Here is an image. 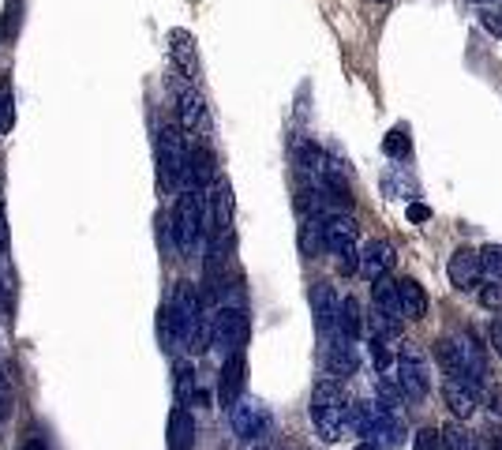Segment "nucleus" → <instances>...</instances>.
<instances>
[{
    "instance_id": "nucleus-34",
    "label": "nucleus",
    "mask_w": 502,
    "mask_h": 450,
    "mask_svg": "<svg viewBox=\"0 0 502 450\" xmlns=\"http://www.w3.org/2000/svg\"><path fill=\"white\" fill-rule=\"evenodd\" d=\"M405 218H409L412 225H420V222H432V207H424V203H409Z\"/></svg>"
},
{
    "instance_id": "nucleus-21",
    "label": "nucleus",
    "mask_w": 502,
    "mask_h": 450,
    "mask_svg": "<svg viewBox=\"0 0 502 450\" xmlns=\"http://www.w3.org/2000/svg\"><path fill=\"white\" fill-rule=\"evenodd\" d=\"M337 331H342L345 338H352V341L364 334V308H360V300L356 297L337 300Z\"/></svg>"
},
{
    "instance_id": "nucleus-13",
    "label": "nucleus",
    "mask_w": 502,
    "mask_h": 450,
    "mask_svg": "<svg viewBox=\"0 0 502 450\" xmlns=\"http://www.w3.org/2000/svg\"><path fill=\"white\" fill-rule=\"evenodd\" d=\"M312 315L322 338H330L337 331V293L330 282H315L312 285Z\"/></svg>"
},
{
    "instance_id": "nucleus-46",
    "label": "nucleus",
    "mask_w": 502,
    "mask_h": 450,
    "mask_svg": "<svg viewBox=\"0 0 502 450\" xmlns=\"http://www.w3.org/2000/svg\"><path fill=\"white\" fill-rule=\"evenodd\" d=\"M375 4H390V0H375Z\"/></svg>"
},
{
    "instance_id": "nucleus-1",
    "label": "nucleus",
    "mask_w": 502,
    "mask_h": 450,
    "mask_svg": "<svg viewBox=\"0 0 502 450\" xmlns=\"http://www.w3.org/2000/svg\"><path fill=\"white\" fill-rule=\"evenodd\" d=\"M169 323H173V338H176V349H188V353H203L210 346V334H206V312H203V300L195 293L191 282H176L173 300L166 304Z\"/></svg>"
},
{
    "instance_id": "nucleus-7",
    "label": "nucleus",
    "mask_w": 502,
    "mask_h": 450,
    "mask_svg": "<svg viewBox=\"0 0 502 450\" xmlns=\"http://www.w3.org/2000/svg\"><path fill=\"white\" fill-rule=\"evenodd\" d=\"M229 421H232V431H237L244 443L271 439V413H266V405L255 402V398H237L232 402Z\"/></svg>"
},
{
    "instance_id": "nucleus-45",
    "label": "nucleus",
    "mask_w": 502,
    "mask_h": 450,
    "mask_svg": "<svg viewBox=\"0 0 502 450\" xmlns=\"http://www.w3.org/2000/svg\"><path fill=\"white\" fill-rule=\"evenodd\" d=\"M476 4H498V0H476Z\"/></svg>"
},
{
    "instance_id": "nucleus-23",
    "label": "nucleus",
    "mask_w": 502,
    "mask_h": 450,
    "mask_svg": "<svg viewBox=\"0 0 502 450\" xmlns=\"http://www.w3.org/2000/svg\"><path fill=\"white\" fill-rule=\"evenodd\" d=\"M435 356L446 375H457V380H465V364H461V349H457V338H439L435 341ZM469 383V380H465ZM480 390V387H476Z\"/></svg>"
},
{
    "instance_id": "nucleus-41",
    "label": "nucleus",
    "mask_w": 502,
    "mask_h": 450,
    "mask_svg": "<svg viewBox=\"0 0 502 450\" xmlns=\"http://www.w3.org/2000/svg\"><path fill=\"white\" fill-rule=\"evenodd\" d=\"M491 349L502 356V319H495V323H491Z\"/></svg>"
},
{
    "instance_id": "nucleus-28",
    "label": "nucleus",
    "mask_w": 502,
    "mask_h": 450,
    "mask_svg": "<svg viewBox=\"0 0 502 450\" xmlns=\"http://www.w3.org/2000/svg\"><path fill=\"white\" fill-rule=\"evenodd\" d=\"M368 356L375 360V372H379V375L393 368V353L386 349V338H375V334H371V341H368Z\"/></svg>"
},
{
    "instance_id": "nucleus-32",
    "label": "nucleus",
    "mask_w": 502,
    "mask_h": 450,
    "mask_svg": "<svg viewBox=\"0 0 502 450\" xmlns=\"http://www.w3.org/2000/svg\"><path fill=\"white\" fill-rule=\"evenodd\" d=\"M356 263H360V251L356 248L337 251V270H342V274H356Z\"/></svg>"
},
{
    "instance_id": "nucleus-6",
    "label": "nucleus",
    "mask_w": 502,
    "mask_h": 450,
    "mask_svg": "<svg viewBox=\"0 0 502 450\" xmlns=\"http://www.w3.org/2000/svg\"><path fill=\"white\" fill-rule=\"evenodd\" d=\"M393 380H398L401 394H409L412 402H424L432 394V368H427V356L420 346L401 341V349L393 353Z\"/></svg>"
},
{
    "instance_id": "nucleus-33",
    "label": "nucleus",
    "mask_w": 502,
    "mask_h": 450,
    "mask_svg": "<svg viewBox=\"0 0 502 450\" xmlns=\"http://www.w3.org/2000/svg\"><path fill=\"white\" fill-rule=\"evenodd\" d=\"M8 413H12V390H8V375L0 372V424L8 421Z\"/></svg>"
},
{
    "instance_id": "nucleus-8",
    "label": "nucleus",
    "mask_w": 502,
    "mask_h": 450,
    "mask_svg": "<svg viewBox=\"0 0 502 450\" xmlns=\"http://www.w3.org/2000/svg\"><path fill=\"white\" fill-rule=\"evenodd\" d=\"M322 368H327L330 380L345 383L349 375H356L360 368V353H356V341L345 338L342 331H334L330 338H322Z\"/></svg>"
},
{
    "instance_id": "nucleus-4",
    "label": "nucleus",
    "mask_w": 502,
    "mask_h": 450,
    "mask_svg": "<svg viewBox=\"0 0 502 450\" xmlns=\"http://www.w3.org/2000/svg\"><path fill=\"white\" fill-rule=\"evenodd\" d=\"M169 233L181 256H191L203 241V192L199 188H184L176 195L173 214H169Z\"/></svg>"
},
{
    "instance_id": "nucleus-10",
    "label": "nucleus",
    "mask_w": 502,
    "mask_h": 450,
    "mask_svg": "<svg viewBox=\"0 0 502 450\" xmlns=\"http://www.w3.org/2000/svg\"><path fill=\"white\" fill-rule=\"evenodd\" d=\"M375 405H379V402H375ZM405 439H409V424H405V417H401V409L379 405L368 443H371L375 450H401V446H405Z\"/></svg>"
},
{
    "instance_id": "nucleus-14",
    "label": "nucleus",
    "mask_w": 502,
    "mask_h": 450,
    "mask_svg": "<svg viewBox=\"0 0 502 450\" xmlns=\"http://www.w3.org/2000/svg\"><path fill=\"white\" fill-rule=\"evenodd\" d=\"M176 117H181L184 132H206V124H210L206 98L195 86H181V94H176Z\"/></svg>"
},
{
    "instance_id": "nucleus-16",
    "label": "nucleus",
    "mask_w": 502,
    "mask_h": 450,
    "mask_svg": "<svg viewBox=\"0 0 502 450\" xmlns=\"http://www.w3.org/2000/svg\"><path fill=\"white\" fill-rule=\"evenodd\" d=\"M244 353H232L225 356V364H222V375H218V405L222 409H232V402L244 398Z\"/></svg>"
},
{
    "instance_id": "nucleus-5",
    "label": "nucleus",
    "mask_w": 502,
    "mask_h": 450,
    "mask_svg": "<svg viewBox=\"0 0 502 450\" xmlns=\"http://www.w3.org/2000/svg\"><path fill=\"white\" fill-rule=\"evenodd\" d=\"M206 334H210V349L214 353H222V356L244 353L247 334H251L247 312L237 308V304H222V308L206 319Z\"/></svg>"
},
{
    "instance_id": "nucleus-44",
    "label": "nucleus",
    "mask_w": 502,
    "mask_h": 450,
    "mask_svg": "<svg viewBox=\"0 0 502 450\" xmlns=\"http://www.w3.org/2000/svg\"><path fill=\"white\" fill-rule=\"evenodd\" d=\"M356 450H375V446H371V443H360V446H356Z\"/></svg>"
},
{
    "instance_id": "nucleus-43",
    "label": "nucleus",
    "mask_w": 502,
    "mask_h": 450,
    "mask_svg": "<svg viewBox=\"0 0 502 450\" xmlns=\"http://www.w3.org/2000/svg\"><path fill=\"white\" fill-rule=\"evenodd\" d=\"M469 450H483V443H480V439L473 436V446H469Z\"/></svg>"
},
{
    "instance_id": "nucleus-19",
    "label": "nucleus",
    "mask_w": 502,
    "mask_h": 450,
    "mask_svg": "<svg viewBox=\"0 0 502 450\" xmlns=\"http://www.w3.org/2000/svg\"><path fill=\"white\" fill-rule=\"evenodd\" d=\"M166 443H169V450H191V446H195V417H191L188 405H176V409L169 413Z\"/></svg>"
},
{
    "instance_id": "nucleus-3",
    "label": "nucleus",
    "mask_w": 502,
    "mask_h": 450,
    "mask_svg": "<svg viewBox=\"0 0 502 450\" xmlns=\"http://www.w3.org/2000/svg\"><path fill=\"white\" fill-rule=\"evenodd\" d=\"M188 139L181 124H166L158 132V180L166 192L188 188Z\"/></svg>"
},
{
    "instance_id": "nucleus-29",
    "label": "nucleus",
    "mask_w": 502,
    "mask_h": 450,
    "mask_svg": "<svg viewBox=\"0 0 502 450\" xmlns=\"http://www.w3.org/2000/svg\"><path fill=\"white\" fill-rule=\"evenodd\" d=\"M15 105H12V79H0V132H12Z\"/></svg>"
},
{
    "instance_id": "nucleus-36",
    "label": "nucleus",
    "mask_w": 502,
    "mask_h": 450,
    "mask_svg": "<svg viewBox=\"0 0 502 450\" xmlns=\"http://www.w3.org/2000/svg\"><path fill=\"white\" fill-rule=\"evenodd\" d=\"M488 409L502 417V387H488Z\"/></svg>"
},
{
    "instance_id": "nucleus-18",
    "label": "nucleus",
    "mask_w": 502,
    "mask_h": 450,
    "mask_svg": "<svg viewBox=\"0 0 502 450\" xmlns=\"http://www.w3.org/2000/svg\"><path fill=\"white\" fill-rule=\"evenodd\" d=\"M169 57L184 79L199 76V49H195V38L188 30H169Z\"/></svg>"
},
{
    "instance_id": "nucleus-35",
    "label": "nucleus",
    "mask_w": 502,
    "mask_h": 450,
    "mask_svg": "<svg viewBox=\"0 0 502 450\" xmlns=\"http://www.w3.org/2000/svg\"><path fill=\"white\" fill-rule=\"evenodd\" d=\"M483 27H488L495 38H502V12H488V15H483Z\"/></svg>"
},
{
    "instance_id": "nucleus-27",
    "label": "nucleus",
    "mask_w": 502,
    "mask_h": 450,
    "mask_svg": "<svg viewBox=\"0 0 502 450\" xmlns=\"http://www.w3.org/2000/svg\"><path fill=\"white\" fill-rule=\"evenodd\" d=\"M480 270L491 282H502V244H483L480 248Z\"/></svg>"
},
{
    "instance_id": "nucleus-31",
    "label": "nucleus",
    "mask_w": 502,
    "mask_h": 450,
    "mask_svg": "<svg viewBox=\"0 0 502 450\" xmlns=\"http://www.w3.org/2000/svg\"><path fill=\"white\" fill-rule=\"evenodd\" d=\"M480 304H483V308H502V282L483 285V290H480Z\"/></svg>"
},
{
    "instance_id": "nucleus-39",
    "label": "nucleus",
    "mask_w": 502,
    "mask_h": 450,
    "mask_svg": "<svg viewBox=\"0 0 502 450\" xmlns=\"http://www.w3.org/2000/svg\"><path fill=\"white\" fill-rule=\"evenodd\" d=\"M20 450H49V443H45V436H38V431H34V436L27 431V439H23Z\"/></svg>"
},
{
    "instance_id": "nucleus-42",
    "label": "nucleus",
    "mask_w": 502,
    "mask_h": 450,
    "mask_svg": "<svg viewBox=\"0 0 502 450\" xmlns=\"http://www.w3.org/2000/svg\"><path fill=\"white\" fill-rule=\"evenodd\" d=\"M247 450H278L271 439H259V443H247Z\"/></svg>"
},
{
    "instance_id": "nucleus-9",
    "label": "nucleus",
    "mask_w": 502,
    "mask_h": 450,
    "mask_svg": "<svg viewBox=\"0 0 502 450\" xmlns=\"http://www.w3.org/2000/svg\"><path fill=\"white\" fill-rule=\"evenodd\" d=\"M356 237H360V225H356V218L345 210H334V214H322L319 218V244L327 251H345V248H356Z\"/></svg>"
},
{
    "instance_id": "nucleus-37",
    "label": "nucleus",
    "mask_w": 502,
    "mask_h": 450,
    "mask_svg": "<svg viewBox=\"0 0 502 450\" xmlns=\"http://www.w3.org/2000/svg\"><path fill=\"white\" fill-rule=\"evenodd\" d=\"M15 27H20V0H8V27H4V34H15Z\"/></svg>"
},
{
    "instance_id": "nucleus-24",
    "label": "nucleus",
    "mask_w": 502,
    "mask_h": 450,
    "mask_svg": "<svg viewBox=\"0 0 502 450\" xmlns=\"http://www.w3.org/2000/svg\"><path fill=\"white\" fill-rule=\"evenodd\" d=\"M199 398V383H195V368L188 364V360H181L176 364V405H188Z\"/></svg>"
},
{
    "instance_id": "nucleus-11",
    "label": "nucleus",
    "mask_w": 502,
    "mask_h": 450,
    "mask_svg": "<svg viewBox=\"0 0 502 450\" xmlns=\"http://www.w3.org/2000/svg\"><path fill=\"white\" fill-rule=\"evenodd\" d=\"M360 251V263H356V274L368 278V282H379V278H390V270H393V244L390 241H368L364 248H356Z\"/></svg>"
},
{
    "instance_id": "nucleus-17",
    "label": "nucleus",
    "mask_w": 502,
    "mask_h": 450,
    "mask_svg": "<svg viewBox=\"0 0 502 450\" xmlns=\"http://www.w3.org/2000/svg\"><path fill=\"white\" fill-rule=\"evenodd\" d=\"M457 349H461V364H465V380L473 387H488V353H483L480 338L465 331L457 338Z\"/></svg>"
},
{
    "instance_id": "nucleus-40",
    "label": "nucleus",
    "mask_w": 502,
    "mask_h": 450,
    "mask_svg": "<svg viewBox=\"0 0 502 450\" xmlns=\"http://www.w3.org/2000/svg\"><path fill=\"white\" fill-rule=\"evenodd\" d=\"M483 450H502V431L498 428H491L488 436H483Z\"/></svg>"
},
{
    "instance_id": "nucleus-2",
    "label": "nucleus",
    "mask_w": 502,
    "mask_h": 450,
    "mask_svg": "<svg viewBox=\"0 0 502 450\" xmlns=\"http://www.w3.org/2000/svg\"><path fill=\"white\" fill-rule=\"evenodd\" d=\"M312 424L322 443H342L349 431V398L330 375H322L312 390Z\"/></svg>"
},
{
    "instance_id": "nucleus-20",
    "label": "nucleus",
    "mask_w": 502,
    "mask_h": 450,
    "mask_svg": "<svg viewBox=\"0 0 502 450\" xmlns=\"http://www.w3.org/2000/svg\"><path fill=\"white\" fill-rule=\"evenodd\" d=\"M398 304L405 319H424L427 315V293L417 278H401L398 282Z\"/></svg>"
},
{
    "instance_id": "nucleus-12",
    "label": "nucleus",
    "mask_w": 502,
    "mask_h": 450,
    "mask_svg": "<svg viewBox=\"0 0 502 450\" xmlns=\"http://www.w3.org/2000/svg\"><path fill=\"white\" fill-rule=\"evenodd\" d=\"M446 278H450V285H454V290H461V293L476 290L480 278H483V270H480V251L457 248L454 256H450V263H446Z\"/></svg>"
},
{
    "instance_id": "nucleus-15",
    "label": "nucleus",
    "mask_w": 502,
    "mask_h": 450,
    "mask_svg": "<svg viewBox=\"0 0 502 450\" xmlns=\"http://www.w3.org/2000/svg\"><path fill=\"white\" fill-rule=\"evenodd\" d=\"M442 402L450 405V413L457 421H469L473 413H476V402H480V390L473 383H465L457 380V375H446L442 380Z\"/></svg>"
},
{
    "instance_id": "nucleus-30",
    "label": "nucleus",
    "mask_w": 502,
    "mask_h": 450,
    "mask_svg": "<svg viewBox=\"0 0 502 450\" xmlns=\"http://www.w3.org/2000/svg\"><path fill=\"white\" fill-rule=\"evenodd\" d=\"M412 450H442V443H439V428H420L417 436H412Z\"/></svg>"
},
{
    "instance_id": "nucleus-25",
    "label": "nucleus",
    "mask_w": 502,
    "mask_h": 450,
    "mask_svg": "<svg viewBox=\"0 0 502 450\" xmlns=\"http://www.w3.org/2000/svg\"><path fill=\"white\" fill-rule=\"evenodd\" d=\"M383 151H386L393 161L409 158V151H412V139H409V128H405V124H398V128H390V135L383 139Z\"/></svg>"
},
{
    "instance_id": "nucleus-38",
    "label": "nucleus",
    "mask_w": 502,
    "mask_h": 450,
    "mask_svg": "<svg viewBox=\"0 0 502 450\" xmlns=\"http://www.w3.org/2000/svg\"><path fill=\"white\" fill-rule=\"evenodd\" d=\"M0 256H8V214H4V203H0Z\"/></svg>"
},
{
    "instance_id": "nucleus-26",
    "label": "nucleus",
    "mask_w": 502,
    "mask_h": 450,
    "mask_svg": "<svg viewBox=\"0 0 502 450\" xmlns=\"http://www.w3.org/2000/svg\"><path fill=\"white\" fill-rule=\"evenodd\" d=\"M439 443H442V450H469L473 446V436L461 428V421H454V424H446L439 431Z\"/></svg>"
},
{
    "instance_id": "nucleus-22",
    "label": "nucleus",
    "mask_w": 502,
    "mask_h": 450,
    "mask_svg": "<svg viewBox=\"0 0 502 450\" xmlns=\"http://www.w3.org/2000/svg\"><path fill=\"white\" fill-rule=\"evenodd\" d=\"M375 413H379L375 398H356V402H349V431H352V436H360V439L368 443L371 424H375Z\"/></svg>"
}]
</instances>
